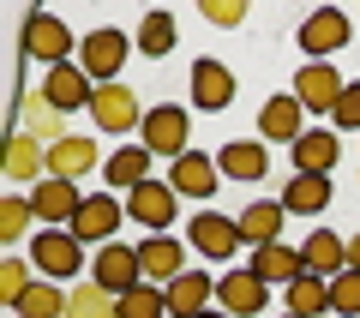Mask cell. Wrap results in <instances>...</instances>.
I'll use <instances>...</instances> for the list:
<instances>
[{
    "instance_id": "6da1fadb",
    "label": "cell",
    "mask_w": 360,
    "mask_h": 318,
    "mask_svg": "<svg viewBox=\"0 0 360 318\" xmlns=\"http://www.w3.org/2000/svg\"><path fill=\"white\" fill-rule=\"evenodd\" d=\"M25 246H30L37 276H49V282H72L84 270V241H72V229H37Z\"/></svg>"
},
{
    "instance_id": "7a4b0ae2",
    "label": "cell",
    "mask_w": 360,
    "mask_h": 318,
    "mask_svg": "<svg viewBox=\"0 0 360 318\" xmlns=\"http://www.w3.org/2000/svg\"><path fill=\"white\" fill-rule=\"evenodd\" d=\"M144 151L150 156H186V144H193V120H186V108L180 102H156V108H144Z\"/></svg>"
},
{
    "instance_id": "3957f363",
    "label": "cell",
    "mask_w": 360,
    "mask_h": 318,
    "mask_svg": "<svg viewBox=\"0 0 360 318\" xmlns=\"http://www.w3.org/2000/svg\"><path fill=\"white\" fill-rule=\"evenodd\" d=\"M127 217L139 222V229H150V234H168L174 217H180V192L168 186V180H144V186L127 192Z\"/></svg>"
},
{
    "instance_id": "277c9868",
    "label": "cell",
    "mask_w": 360,
    "mask_h": 318,
    "mask_svg": "<svg viewBox=\"0 0 360 318\" xmlns=\"http://www.w3.org/2000/svg\"><path fill=\"white\" fill-rule=\"evenodd\" d=\"M127 37H120V30H90L84 42H78V66H84L90 72V84H120V66H127Z\"/></svg>"
},
{
    "instance_id": "5b68a950",
    "label": "cell",
    "mask_w": 360,
    "mask_h": 318,
    "mask_svg": "<svg viewBox=\"0 0 360 318\" xmlns=\"http://www.w3.org/2000/svg\"><path fill=\"white\" fill-rule=\"evenodd\" d=\"M90 282H96V288H108V294H127V288H139V282H144V258H139V246H127V241H108V246H96Z\"/></svg>"
},
{
    "instance_id": "8992f818",
    "label": "cell",
    "mask_w": 360,
    "mask_h": 318,
    "mask_svg": "<svg viewBox=\"0 0 360 318\" xmlns=\"http://www.w3.org/2000/svg\"><path fill=\"white\" fill-rule=\"evenodd\" d=\"M120 217H127V204H120V198H108V192H84V204H78V217H72V241L108 246L115 229H120Z\"/></svg>"
},
{
    "instance_id": "52a82bcc",
    "label": "cell",
    "mask_w": 360,
    "mask_h": 318,
    "mask_svg": "<svg viewBox=\"0 0 360 318\" xmlns=\"http://www.w3.org/2000/svg\"><path fill=\"white\" fill-rule=\"evenodd\" d=\"M66 54H72V30H66L54 13H30L25 18V61L66 66Z\"/></svg>"
},
{
    "instance_id": "ba28073f",
    "label": "cell",
    "mask_w": 360,
    "mask_h": 318,
    "mask_svg": "<svg viewBox=\"0 0 360 318\" xmlns=\"http://www.w3.org/2000/svg\"><path fill=\"white\" fill-rule=\"evenodd\" d=\"M78 204H84V192H78L72 180H60V174H49L42 186H30V210H37L42 229H72Z\"/></svg>"
},
{
    "instance_id": "9c48e42d",
    "label": "cell",
    "mask_w": 360,
    "mask_h": 318,
    "mask_svg": "<svg viewBox=\"0 0 360 318\" xmlns=\"http://www.w3.org/2000/svg\"><path fill=\"white\" fill-rule=\"evenodd\" d=\"M90 115H96V132H132V127H144V108H139V96H132L127 84H96V96H90Z\"/></svg>"
},
{
    "instance_id": "30bf717a",
    "label": "cell",
    "mask_w": 360,
    "mask_h": 318,
    "mask_svg": "<svg viewBox=\"0 0 360 318\" xmlns=\"http://www.w3.org/2000/svg\"><path fill=\"white\" fill-rule=\"evenodd\" d=\"M49 108H60V115H72V108H90V96H96V84H90V72L78 61H66V66H49V78H42V90H37Z\"/></svg>"
},
{
    "instance_id": "8fae6325",
    "label": "cell",
    "mask_w": 360,
    "mask_h": 318,
    "mask_svg": "<svg viewBox=\"0 0 360 318\" xmlns=\"http://www.w3.org/2000/svg\"><path fill=\"white\" fill-rule=\"evenodd\" d=\"M342 78H336V66H324V61H307L295 72V96H300V108H312V115H330L336 102H342Z\"/></svg>"
},
{
    "instance_id": "7c38bea8",
    "label": "cell",
    "mask_w": 360,
    "mask_h": 318,
    "mask_svg": "<svg viewBox=\"0 0 360 318\" xmlns=\"http://www.w3.org/2000/svg\"><path fill=\"white\" fill-rule=\"evenodd\" d=\"M300 132H307V108H300L295 90H288V96H270L264 108H258V139H270V144H300Z\"/></svg>"
},
{
    "instance_id": "4fadbf2b",
    "label": "cell",
    "mask_w": 360,
    "mask_h": 318,
    "mask_svg": "<svg viewBox=\"0 0 360 318\" xmlns=\"http://www.w3.org/2000/svg\"><path fill=\"white\" fill-rule=\"evenodd\" d=\"M264 300H270V282H258L252 270H229V276L217 282V306L229 318H258Z\"/></svg>"
},
{
    "instance_id": "5bb4252c",
    "label": "cell",
    "mask_w": 360,
    "mask_h": 318,
    "mask_svg": "<svg viewBox=\"0 0 360 318\" xmlns=\"http://www.w3.org/2000/svg\"><path fill=\"white\" fill-rule=\"evenodd\" d=\"M186 241H193L205 258H234V253H240V222L217 217V210H198L193 229H186Z\"/></svg>"
},
{
    "instance_id": "9a60e30c",
    "label": "cell",
    "mask_w": 360,
    "mask_h": 318,
    "mask_svg": "<svg viewBox=\"0 0 360 318\" xmlns=\"http://www.w3.org/2000/svg\"><path fill=\"white\" fill-rule=\"evenodd\" d=\"M0 168H6L13 186H42V180H49V144L13 132V139H6V163H0Z\"/></svg>"
},
{
    "instance_id": "2e32d148",
    "label": "cell",
    "mask_w": 360,
    "mask_h": 318,
    "mask_svg": "<svg viewBox=\"0 0 360 318\" xmlns=\"http://www.w3.org/2000/svg\"><path fill=\"white\" fill-rule=\"evenodd\" d=\"M252 270L258 282H270V288H288L295 276H307V265H300V246H288V241H270V246H252Z\"/></svg>"
},
{
    "instance_id": "e0dca14e",
    "label": "cell",
    "mask_w": 360,
    "mask_h": 318,
    "mask_svg": "<svg viewBox=\"0 0 360 318\" xmlns=\"http://www.w3.org/2000/svg\"><path fill=\"white\" fill-rule=\"evenodd\" d=\"M348 18L336 13V6H319V13L307 18V25H300V49L312 54V61H324V54H336V49H348Z\"/></svg>"
},
{
    "instance_id": "ac0fdd59",
    "label": "cell",
    "mask_w": 360,
    "mask_h": 318,
    "mask_svg": "<svg viewBox=\"0 0 360 318\" xmlns=\"http://www.w3.org/2000/svg\"><path fill=\"white\" fill-rule=\"evenodd\" d=\"M217 180H222L217 156L186 151V156H174V163H168V186H174V192H186V198H210V192H217Z\"/></svg>"
},
{
    "instance_id": "d6986e66",
    "label": "cell",
    "mask_w": 360,
    "mask_h": 318,
    "mask_svg": "<svg viewBox=\"0 0 360 318\" xmlns=\"http://www.w3.org/2000/svg\"><path fill=\"white\" fill-rule=\"evenodd\" d=\"M13 108H18V120H25V127H18L25 139H37V144H60V139H72V132H66V115H60V108H49L42 96H30V90H18Z\"/></svg>"
},
{
    "instance_id": "ffe728a7",
    "label": "cell",
    "mask_w": 360,
    "mask_h": 318,
    "mask_svg": "<svg viewBox=\"0 0 360 318\" xmlns=\"http://www.w3.org/2000/svg\"><path fill=\"white\" fill-rule=\"evenodd\" d=\"M300 265H307V276H342L348 270V241H336L330 229H312L307 241H300Z\"/></svg>"
},
{
    "instance_id": "44dd1931",
    "label": "cell",
    "mask_w": 360,
    "mask_h": 318,
    "mask_svg": "<svg viewBox=\"0 0 360 318\" xmlns=\"http://www.w3.org/2000/svg\"><path fill=\"white\" fill-rule=\"evenodd\" d=\"M193 102L205 108V115H217V108H229V102H234V72L222 61H210V54H205V61H193Z\"/></svg>"
},
{
    "instance_id": "7402d4cb",
    "label": "cell",
    "mask_w": 360,
    "mask_h": 318,
    "mask_svg": "<svg viewBox=\"0 0 360 318\" xmlns=\"http://www.w3.org/2000/svg\"><path fill=\"white\" fill-rule=\"evenodd\" d=\"M210 300H217V282L205 270H186V276L168 282V318H205Z\"/></svg>"
},
{
    "instance_id": "603a6c76",
    "label": "cell",
    "mask_w": 360,
    "mask_h": 318,
    "mask_svg": "<svg viewBox=\"0 0 360 318\" xmlns=\"http://www.w3.org/2000/svg\"><path fill=\"white\" fill-rule=\"evenodd\" d=\"M139 258H144V282H174V276H186V241L150 234V241H139Z\"/></svg>"
},
{
    "instance_id": "cb8c5ba5",
    "label": "cell",
    "mask_w": 360,
    "mask_h": 318,
    "mask_svg": "<svg viewBox=\"0 0 360 318\" xmlns=\"http://www.w3.org/2000/svg\"><path fill=\"white\" fill-rule=\"evenodd\" d=\"M336 127H307L300 132V144H295V174H330L336 168Z\"/></svg>"
},
{
    "instance_id": "d4e9b609",
    "label": "cell",
    "mask_w": 360,
    "mask_h": 318,
    "mask_svg": "<svg viewBox=\"0 0 360 318\" xmlns=\"http://www.w3.org/2000/svg\"><path fill=\"white\" fill-rule=\"evenodd\" d=\"M234 222H240V241H246V246H270V241H283L288 210H283L276 198H258V204H246Z\"/></svg>"
},
{
    "instance_id": "484cf974",
    "label": "cell",
    "mask_w": 360,
    "mask_h": 318,
    "mask_svg": "<svg viewBox=\"0 0 360 318\" xmlns=\"http://www.w3.org/2000/svg\"><path fill=\"white\" fill-rule=\"evenodd\" d=\"M217 168L229 180H264L270 174V151H264V144H252V139H229L217 151Z\"/></svg>"
},
{
    "instance_id": "4316f807",
    "label": "cell",
    "mask_w": 360,
    "mask_h": 318,
    "mask_svg": "<svg viewBox=\"0 0 360 318\" xmlns=\"http://www.w3.org/2000/svg\"><path fill=\"white\" fill-rule=\"evenodd\" d=\"M96 139H60V144H49V174H60V180H72L78 186V174H90V168H96Z\"/></svg>"
},
{
    "instance_id": "83f0119b",
    "label": "cell",
    "mask_w": 360,
    "mask_h": 318,
    "mask_svg": "<svg viewBox=\"0 0 360 318\" xmlns=\"http://www.w3.org/2000/svg\"><path fill=\"white\" fill-rule=\"evenodd\" d=\"M276 204H283L288 217H319L324 204H330V174H295Z\"/></svg>"
},
{
    "instance_id": "f1b7e54d",
    "label": "cell",
    "mask_w": 360,
    "mask_h": 318,
    "mask_svg": "<svg viewBox=\"0 0 360 318\" xmlns=\"http://www.w3.org/2000/svg\"><path fill=\"white\" fill-rule=\"evenodd\" d=\"M103 174H108V186H115V192L144 186V180H150V151H144V144H120V151L103 163Z\"/></svg>"
},
{
    "instance_id": "f546056e",
    "label": "cell",
    "mask_w": 360,
    "mask_h": 318,
    "mask_svg": "<svg viewBox=\"0 0 360 318\" xmlns=\"http://www.w3.org/2000/svg\"><path fill=\"white\" fill-rule=\"evenodd\" d=\"M283 294H288V312L295 318H324L330 312V282L324 276H295Z\"/></svg>"
},
{
    "instance_id": "4dcf8cb0",
    "label": "cell",
    "mask_w": 360,
    "mask_h": 318,
    "mask_svg": "<svg viewBox=\"0 0 360 318\" xmlns=\"http://www.w3.org/2000/svg\"><path fill=\"white\" fill-rule=\"evenodd\" d=\"M66 318H120V294L96 288V282H84V288H66Z\"/></svg>"
},
{
    "instance_id": "1f68e13d",
    "label": "cell",
    "mask_w": 360,
    "mask_h": 318,
    "mask_svg": "<svg viewBox=\"0 0 360 318\" xmlns=\"http://www.w3.org/2000/svg\"><path fill=\"white\" fill-rule=\"evenodd\" d=\"M30 222H37V210H30V192H6V198H0V241H6V246L30 241Z\"/></svg>"
},
{
    "instance_id": "d6a6232c",
    "label": "cell",
    "mask_w": 360,
    "mask_h": 318,
    "mask_svg": "<svg viewBox=\"0 0 360 318\" xmlns=\"http://www.w3.org/2000/svg\"><path fill=\"white\" fill-rule=\"evenodd\" d=\"M13 312L18 318H66V288H54L49 276H37V282H30V294L13 306Z\"/></svg>"
},
{
    "instance_id": "836d02e7",
    "label": "cell",
    "mask_w": 360,
    "mask_h": 318,
    "mask_svg": "<svg viewBox=\"0 0 360 318\" xmlns=\"http://www.w3.org/2000/svg\"><path fill=\"white\" fill-rule=\"evenodd\" d=\"M168 49H174V13H144V25H139V54H144V61H162Z\"/></svg>"
},
{
    "instance_id": "e575fe53",
    "label": "cell",
    "mask_w": 360,
    "mask_h": 318,
    "mask_svg": "<svg viewBox=\"0 0 360 318\" xmlns=\"http://www.w3.org/2000/svg\"><path fill=\"white\" fill-rule=\"evenodd\" d=\"M120 318H168V288H150V282L127 288L120 294Z\"/></svg>"
},
{
    "instance_id": "d590c367",
    "label": "cell",
    "mask_w": 360,
    "mask_h": 318,
    "mask_svg": "<svg viewBox=\"0 0 360 318\" xmlns=\"http://www.w3.org/2000/svg\"><path fill=\"white\" fill-rule=\"evenodd\" d=\"M30 270H37V265H25L18 253H6V258H0V300H6V306H18V300L30 294V282H37Z\"/></svg>"
},
{
    "instance_id": "8d00e7d4",
    "label": "cell",
    "mask_w": 360,
    "mask_h": 318,
    "mask_svg": "<svg viewBox=\"0 0 360 318\" xmlns=\"http://www.w3.org/2000/svg\"><path fill=\"white\" fill-rule=\"evenodd\" d=\"M330 312L360 318V270H342V276H330Z\"/></svg>"
},
{
    "instance_id": "74e56055",
    "label": "cell",
    "mask_w": 360,
    "mask_h": 318,
    "mask_svg": "<svg viewBox=\"0 0 360 318\" xmlns=\"http://www.w3.org/2000/svg\"><path fill=\"white\" fill-rule=\"evenodd\" d=\"M330 127H336V132H360V84L342 90V102L330 108Z\"/></svg>"
},
{
    "instance_id": "f35d334b",
    "label": "cell",
    "mask_w": 360,
    "mask_h": 318,
    "mask_svg": "<svg viewBox=\"0 0 360 318\" xmlns=\"http://www.w3.org/2000/svg\"><path fill=\"white\" fill-rule=\"evenodd\" d=\"M205 18H210V25H240L246 0H205Z\"/></svg>"
},
{
    "instance_id": "ab89813d",
    "label": "cell",
    "mask_w": 360,
    "mask_h": 318,
    "mask_svg": "<svg viewBox=\"0 0 360 318\" xmlns=\"http://www.w3.org/2000/svg\"><path fill=\"white\" fill-rule=\"evenodd\" d=\"M348 270H360V234H348Z\"/></svg>"
},
{
    "instance_id": "60d3db41",
    "label": "cell",
    "mask_w": 360,
    "mask_h": 318,
    "mask_svg": "<svg viewBox=\"0 0 360 318\" xmlns=\"http://www.w3.org/2000/svg\"><path fill=\"white\" fill-rule=\"evenodd\" d=\"M205 318H229V312H205Z\"/></svg>"
},
{
    "instance_id": "b9f144b4",
    "label": "cell",
    "mask_w": 360,
    "mask_h": 318,
    "mask_svg": "<svg viewBox=\"0 0 360 318\" xmlns=\"http://www.w3.org/2000/svg\"><path fill=\"white\" fill-rule=\"evenodd\" d=\"M283 318H295V312H283Z\"/></svg>"
}]
</instances>
